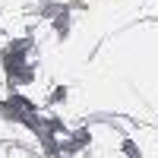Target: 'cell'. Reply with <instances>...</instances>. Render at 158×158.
I'll return each mask as SVG.
<instances>
[{
  "label": "cell",
  "mask_w": 158,
  "mask_h": 158,
  "mask_svg": "<svg viewBox=\"0 0 158 158\" xmlns=\"http://www.w3.org/2000/svg\"><path fill=\"white\" fill-rule=\"evenodd\" d=\"M73 25H76V13H70V6H67L60 16H54L48 22V32L54 35V41H67V38L73 35Z\"/></svg>",
  "instance_id": "6da1fadb"
}]
</instances>
